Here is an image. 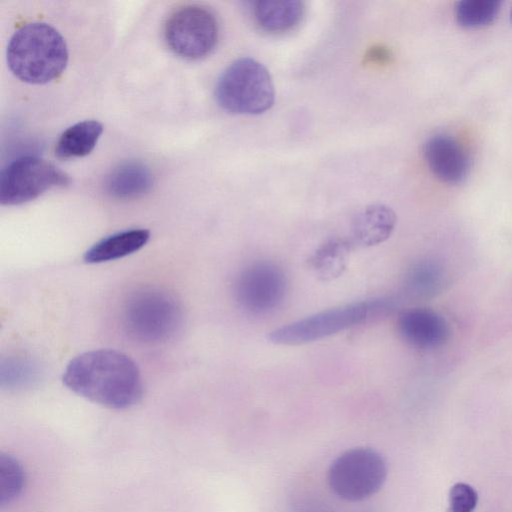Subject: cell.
Returning <instances> with one entry per match:
<instances>
[{"label": "cell", "instance_id": "obj_7", "mask_svg": "<svg viewBox=\"0 0 512 512\" xmlns=\"http://www.w3.org/2000/svg\"><path fill=\"white\" fill-rule=\"evenodd\" d=\"M163 35L169 49L186 60H200L216 47L219 24L214 12L200 4H185L166 18Z\"/></svg>", "mask_w": 512, "mask_h": 512}, {"label": "cell", "instance_id": "obj_19", "mask_svg": "<svg viewBox=\"0 0 512 512\" xmlns=\"http://www.w3.org/2000/svg\"><path fill=\"white\" fill-rule=\"evenodd\" d=\"M500 7L501 2L496 0H463L455 6V17L464 28H480L495 20Z\"/></svg>", "mask_w": 512, "mask_h": 512}, {"label": "cell", "instance_id": "obj_11", "mask_svg": "<svg viewBox=\"0 0 512 512\" xmlns=\"http://www.w3.org/2000/svg\"><path fill=\"white\" fill-rule=\"evenodd\" d=\"M397 328L404 341L419 349L441 347L450 335L448 323L443 316L424 307L402 311L397 319Z\"/></svg>", "mask_w": 512, "mask_h": 512}, {"label": "cell", "instance_id": "obj_8", "mask_svg": "<svg viewBox=\"0 0 512 512\" xmlns=\"http://www.w3.org/2000/svg\"><path fill=\"white\" fill-rule=\"evenodd\" d=\"M69 176L52 163L23 156L8 164L0 175V203L4 206L29 202L56 186H66Z\"/></svg>", "mask_w": 512, "mask_h": 512}, {"label": "cell", "instance_id": "obj_4", "mask_svg": "<svg viewBox=\"0 0 512 512\" xmlns=\"http://www.w3.org/2000/svg\"><path fill=\"white\" fill-rule=\"evenodd\" d=\"M391 301L372 299L328 309L274 329L268 340L277 345H302L321 340L367 321L392 308Z\"/></svg>", "mask_w": 512, "mask_h": 512}, {"label": "cell", "instance_id": "obj_6", "mask_svg": "<svg viewBox=\"0 0 512 512\" xmlns=\"http://www.w3.org/2000/svg\"><path fill=\"white\" fill-rule=\"evenodd\" d=\"M387 477L383 455L371 447H354L336 457L331 463L327 480L339 498L356 502L376 494Z\"/></svg>", "mask_w": 512, "mask_h": 512}, {"label": "cell", "instance_id": "obj_18", "mask_svg": "<svg viewBox=\"0 0 512 512\" xmlns=\"http://www.w3.org/2000/svg\"><path fill=\"white\" fill-rule=\"evenodd\" d=\"M152 186V176L139 162H125L115 168L106 180V191L115 198L130 199L143 195Z\"/></svg>", "mask_w": 512, "mask_h": 512}, {"label": "cell", "instance_id": "obj_3", "mask_svg": "<svg viewBox=\"0 0 512 512\" xmlns=\"http://www.w3.org/2000/svg\"><path fill=\"white\" fill-rule=\"evenodd\" d=\"M215 97L221 108L241 115H259L269 110L275 89L267 68L249 57L232 62L219 77Z\"/></svg>", "mask_w": 512, "mask_h": 512}, {"label": "cell", "instance_id": "obj_2", "mask_svg": "<svg viewBox=\"0 0 512 512\" xmlns=\"http://www.w3.org/2000/svg\"><path fill=\"white\" fill-rule=\"evenodd\" d=\"M11 73L30 85H45L58 79L69 63L65 38L52 25L32 21L18 27L6 48Z\"/></svg>", "mask_w": 512, "mask_h": 512}, {"label": "cell", "instance_id": "obj_5", "mask_svg": "<svg viewBox=\"0 0 512 512\" xmlns=\"http://www.w3.org/2000/svg\"><path fill=\"white\" fill-rule=\"evenodd\" d=\"M123 324L137 341L149 344L166 342L182 325V311L169 294L159 290H142L126 302Z\"/></svg>", "mask_w": 512, "mask_h": 512}, {"label": "cell", "instance_id": "obj_15", "mask_svg": "<svg viewBox=\"0 0 512 512\" xmlns=\"http://www.w3.org/2000/svg\"><path fill=\"white\" fill-rule=\"evenodd\" d=\"M446 272L442 265L431 258L417 260L404 276V291L414 299H430L445 287Z\"/></svg>", "mask_w": 512, "mask_h": 512}, {"label": "cell", "instance_id": "obj_16", "mask_svg": "<svg viewBox=\"0 0 512 512\" xmlns=\"http://www.w3.org/2000/svg\"><path fill=\"white\" fill-rule=\"evenodd\" d=\"M103 133V125L97 120L77 122L62 132L55 145L59 159L81 158L89 155Z\"/></svg>", "mask_w": 512, "mask_h": 512}, {"label": "cell", "instance_id": "obj_13", "mask_svg": "<svg viewBox=\"0 0 512 512\" xmlns=\"http://www.w3.org/2000/svg\"><path fill=\"white\" fill-rule=\"evenodd\" d=\"M256 25L268 33H285L299 25L305 4L298 0H258L250 2Z\"/></svg>", "mask_w": 512, "mask_h": 512}, {"label": "cell", "instance_id": "obj_17", "mask_svg": "<svg viewBox=\"0 0 512 512\" xmlns=\"http://www.w3.org/2000/svg\"><path fill=\"white\" fill-rule=\"evenodd\" d=\"M353 245L345 238L328 239L312 253L308 265L319 279L334 280L345 271Z\"/></svg>", "mask_w": 512, "mask_h": 512}, {"label": "cell", "instance_id": "obj_1", "mask_svg": "<svg viewBox=\"0 0 512 512\" xmlns=\"http://www.w3.org/2000/svg\"><path fill=\"white\" fill-rule=\"evenodd\" d=\"M64 385L74 393L111 409L138 403L143 384L136 363L126 354L99 349L72 359L63 374Z\"/></svg>", "mask_w": 512, "mask_h": 512}, {"label": "cell", "instance_id": "obj_21", "mask_svg": "<svg viewBox=\"0 0 512 512\" xmlns=\"http://www.w3.org/2000/svg\"><path fill=\"white\" fill-rule=\"evenodd\" d=\"M478 503V493L469 484L459 482L449 492L448 512H473Z\"/></svg>", "mask_w": 512, "mask_h": 512}, {"label": "cell", "instance_id": "obj_14", "mask_svg": "<svg viewBox=\"0 0 512 512\" xmlns=\"http://www.w3.org/2000/svg\"><path fill=\"white\" fill-rule=\"evenodd\" d=\"M147 229L135 228L111 234L92 245L84 254L87 263H102L128 256L146 245Z\"/></svg>", "mask_w": 512, "mask_h": 512}, {"label": "cell", "instance_id": "obj_9", "mask_svg": "<svg viewBox=\"0 0 512 512\" xmlns=\"http://www.w3.org/2000/svg\"><path fill=\"white\" fill-rule=\"evenodd\" d=\"M287 292L283 270L270 261H256L237 275L233 293L238 305L252 315H265L278 308Z\"/></svg>", "mask_w": 512, "mask_h": 512}, {"label": "cell", "instance_id": "obj_22", "mask_svg": "<svg viewBox=\"0 0 512 512\" xmlns=\"http://www.w3.org/2000/svg\"><path fill=\"white\" fill-rule=\"evenodd\" d=\"M33 376V367L23 360H9L2 364L1 379L7 386L25 385Z\"/></svg>", "mask_w": 512, "mask_h": 512}, {"label": "cell", "instance_id": "obj_10", "mask_svg": "<svg viewBox=\"0 0 512 512\" xmlns=\"http://www.w3.org/2000/svg\"><path fill=\"white\" fill-rule=\"evenodd\" d=\"M423 153L429 170L443 183L458 184L469 172V154L452 135L439 133L431 136L424 145Z\"/></svg>", "mask_w": 512, "mask_h": 512}, {"label": "cell", "instance_id": "obj_23", "mask_svg": "<svg viewBox=\"0 0 512 512\" xmlns=\"http://www.w3.org/2000/svg\"><path fill=\"white\" fill-rule=\"evenodd\" d=\"M370 56L371 61L382 63L384 60L388 58V53L386 50L382 48H377L371 51Z\"/></svg>", "mask_w": 512, "mask_h": 512}, {"label": "cell", "instance_id": "obj_12", "mask_svg": "<svg viewBox=\"0 0 512 512\" xmlns=\"http://www.w3.org/2000/svg\"><path fill=\"white\" fill-rule=\"evenodd\" d=\"M397 222L395 212L384 204H371L361 209L351 223V242L371 247L386 241Z\"/></svg>", "mask_w": 512, "mask_h": 512}, {"label": "cell", "instance_id": "obj_20", "mask_svg": "<svg viewBox=\"0 0 512 512\" xmlns=\"http://www.w3.org/2000/svg\"><path fill=\"white\" fill-rule=\"evenodd\" d=\"M25 473L21 464L12 456L0 454V504L12 502L21 493Z\"/></svg>", "mask_w": 512, "mask_h": 512}]
</instances>
